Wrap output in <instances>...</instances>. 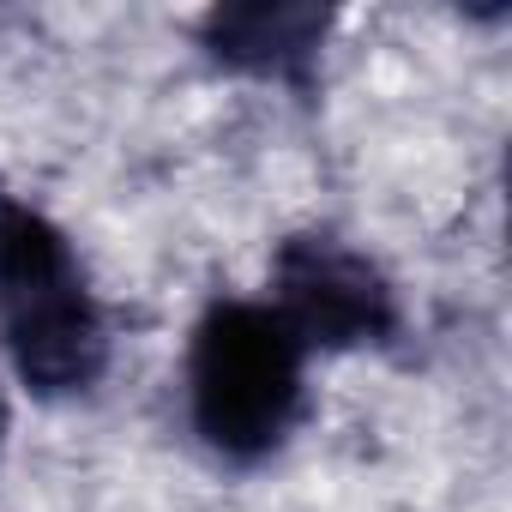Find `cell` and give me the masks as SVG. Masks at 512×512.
I'll use <instances>...</instances> for the list:
<instances>
[{"label": "cell", "instance_id": "1", "mask_svg": "<svg viewBox=\"0 0 512 512\" xmlns=\"http://www.w3.org/2000/svg\"><path fill=\"white\" fill-rule=\"evenodd\" d=\"M0 350L43 404L85 398L109 368V320L55 217L0 193Z\"/></svg>", "mask_w": 512, "mask_h": 512}, {"label": "cell", "instance_id": "3", "mask_svg": "<svg viewBox=\"0 0 512 512\" xmlns=\"http://www.w3.org/2000/svg\"><path fill=\"white\" fill-rule=\"evenodd\" d=\"M272 308L302 350H362L398 332V290L362 247L332 229H302L272 260Z\"/></svg>", "mask_w": 512, "mask_h": 512}, {"label": "cell", "instance_id": "2", "mask_svg": "<svg viewBox=\"0 0 512 512\" xmlns=\"http://www.w3.org/2000/svg\"><path fill=\"white\" fill-rule=\"evenodd\" d=\"M308 410V350L272 302H211L187 338V422L223 464L272 458Z\"/></svg>", "mask_w": 512, "mask_h": 512}, {"label": "cell", "instance_id": "5", "mask_svg": "<svg viewBox=\"0 0 512 512\" xmlns=\"http://www.w3.org/2000/svg\"><path fill=\"white\" fill-rule=\"evenodd\" d=\"M0 434H7V404H0Z\"/></svg>", "mask_w": 512, "mask_h": 512}, {"label": "cell", "instance_id": "4", "mask_svg": "<svg viewBox=\"0 0 512 512\" xmlns=\"http://www.w3.org/2000/svg\"><path fill=\"white\" fill-rule=\"evenodd\" d=\"M332 31V7H284V0H260V7H211L199 19V43L217 67L272 79L290 91L314 85L320 49Z\"/></svg>", "mask_w": 512, "mask_h": 512}]
</instances>
